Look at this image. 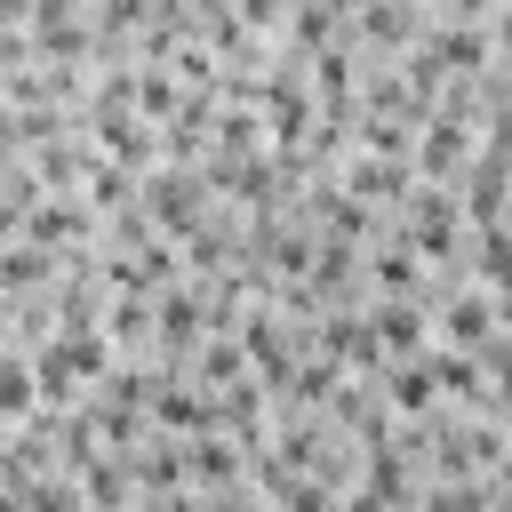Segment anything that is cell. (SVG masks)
<instances>
[{"label":"cell","instance_id":"2","mask_svg":"<svg viewBox=\"0 0 512 512\" xmlns=\"http://www.w3.org/2000/svg\"><path fill=\"white\" fill-rule=\"evenodd\" d=\"M152 216L184 232V224L200 216V184H184V176H160V184H152Z\"/></svg>","mask_w":512,"mask_h":512},{"label":"cell","instance_id":"1","mask_svg":"<svg viewBox=\"0 0 512 512\" xmlns=\"http://www.w3.org/2000/svg\"><path fill=\"white\" fill-rule=\"evenodd\" d=\"M80 376H104V344L80 328L72 344H48V360H40V384L48 392H64V384H80Z\"/></svg>","mask_w":512,"mask_h":512},{"label":"cell","instance_id":"4","mask_svg":"<svg viewBox=\"0 0 512 512\" xmlns=\"http://www.w3.org/2000/svg\"><path fill=\"white\" fill-rule=\"evenodd\" d=\"M448 336H456V344H480V336H488V304H480V296H456V304H448Z\"/></svg>","mask_w":512,"mask_h":512},{"label":"cell","instance_id":"8","mask_svg":"<svg viewBox=\"0 0 512 512\" xmlns=\"http://www.w3.org/2000/svg\"><path fill=\"white\" fill-rule=\"evenodd\" d=\"M448 8H456V16H472V8H480V0H448Z\"/></svg>","mask_w":512,"mask_h":512},{"label":"cell","instance_id":"5","mask_svg":"<svg viewBox=\"0 0 512 512\" xmlns=\"http://www.w3.org/2000/svg\"><path fill=\"white\" fill-rule=\"evenodd\" d=\"M192 472H200V480H232V448H224V440H200V448H192Z\"/></svg>","mask_w":512,"mask_h":512},{"label":"cell","instance_id":"6","mask_svg":"<svg viewBox=\"0 0 512 512\" xmlns=\"http://www.w3.org/2000/svg\"><path fill=\"white\" fill-rule=\"evenodd\" d=\"M376 280H384V288H416V264H408V248L376 256Z\"/></svg>","mask_w":512,"mask_h":512},{"label":"cell","instance_id":"3","mask_svg":"<svg viewBox=\"0 0 512 512\" xmlns=\"http://www.w3.org/2000/svg\"><path fill=\"white\" fill-rule=\"evenodd\" d=\"M416 336H424V328H416V312H408V304L376 312V344H384V352H416Z\"/></svg>","mask_w":512,"mask_h":512},{"label":"cell","instance_id":"7","mask_svg":"<svg viewBox=\"0 0 512 512\" xmlns=\"http://www.w3.org/2000/svg\"><path fill=\"white\" fill-rule=\"evenodd\" d=\"M440 64H480V32H448L440 40Z\"/></svg>","mask_w":512,"mask_h":512}]
</instances>
